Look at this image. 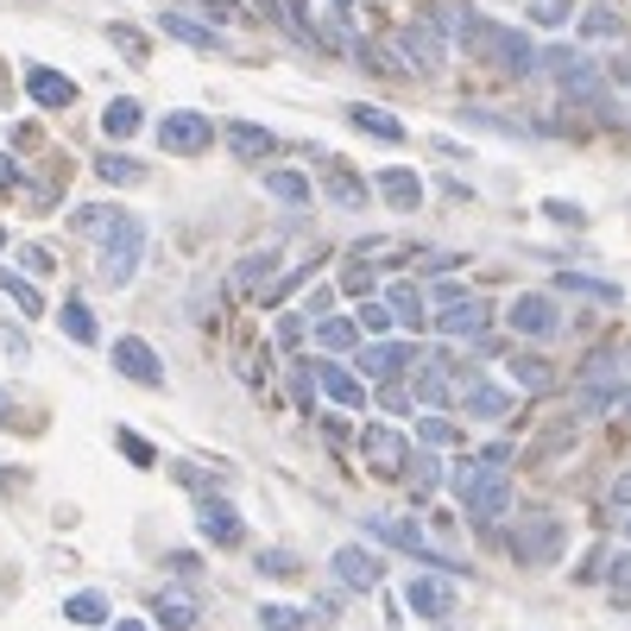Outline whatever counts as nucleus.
<instances>
[{
  "label": "nucleus",
  "mask_w": 631,
  "mask_h": 631,
  "mask_svg": "<svg viewBox=\"0 0 631 631\" xmlns=\"http://www.w3.org/2000/svg\"><path fill=\"white\" fill-rule=\"evenodd\" d=\"M612 404H619V385H612V379H581V398H575L581 417H606Z\"/></svg>",
  "instance_id": "obj_32"
},
{
  "label": "nucleus",
  "mask_w": 631,
  "mask_h": 631,
  "mask_svg": "<svg viewBox=\"0 0 631 631\" xmlns=\"http://www.w3.org/2000/svg\"><path fill=\"white\" fill-rule=\"evenodd\" d=\"M385 309H392V323L398 328H424V284H410V278H392L385 284Z\"/></svg>",
  "instance_id": "obj_21"
},
{
  "label": "nucleus",
  "mask_w": 631,
  "mask_h": 631,
  "mask_svg": "<svg viewBox=\"0 0 631 631\" xmlns=\"http://www.w3.org/2000/svg\"><path fill=\"white\" fill-rule=\"evenodd\" d=\"M619 32H626V25H619V13H606V7H587V13H581V38H587V45H606V38H619Z\"/></svg>",
  "instance_id": "obj_39"
},
{
  "label": "nucleus",
  "mask_w": 631,
  "mask_h": 631,
  "mask_svg": "<svg viewBox=\"0 0 631 631\" xmlns=\"http://www.w3.org/2000/svg\"><path fill=\"white\" fill-rule=\"evenodd\" d=\"M114 373H121V379H139V385H151V392H158V385H165V360L151 353V341H139V335H121V341H114Z\"/></svg>",
  "instance_id": "obj_10"
},
{
  "label": "nucleus",
  "mask_w": 631,
  "mask_h": 631,
  "mask_svg": "<svg viewBox=\"0 0 631 631\" xmlns=\"http://www.w3.org/2000/svg\"><path fill=\"white\" fill-rule=\"evenodd\" d=\"M114 631H151V626H139V619H121V626H114Z\"/></svg>",
  "instance_id": "obj_58"
},
{
  "label": "nucleus",
  "mask_w": 631,
  "mask_h": 631,
  "mask_svg": "<svg viewBox=\"0 0 631 631\" xmlns=\"http://www.w3.org/2000/svg\"><path fill=\"white\" fill-rule=\"evenodd\" d=\"M555 291H575V297H600V303H619L626 291L612 284V278H594V272H562L555 278Z\"/></svg>",
  "instance_id": "obj_31"
},
{
  "label": "nucleus",
  "mask_w": 631,
  "mask_h": 631,
  "mask_svg": "<svg viewBox=\"0 0 631 631\" xmlns=\"http://www.w3.org/2000/svg\"><path fill=\"white\" fill-rule=\"evenodd\" d=\"M316 385H323L341 410H360V404H367V379L348 373V367H335V360H323V367H316Z\"/></svg>",
  "instance_id": "obj_20"
},
{
  "label": "nucleus",
  "mask_w": 631,
  "mask_h": 631,
  "mask_svg": "<svg viewBox=\"0 0 631 631\" xmlns=\"http://www.w3.org/2000/svg\"><path fill=\"white\" fill-rule=\"evenodd\" d=\"M429 25H436V32H449V38H461V45H480V13L467 7V0H436Z\"/></svg>",
  "instance_id": "obj_22"
},
{
  "label": "nucleus",
  "mask_w": 631,
  "mask_h": 631,
  "mask_svg": "<svg viewBox=\"0 0 631 631\" xmlns=\"http://www.w3.org/2000/svg\"><path fill=\"white\" fill-rule=\"evenodd\" d=\"M328 568H335V581H341L348 594H373L379 587V562L360 550V543H341V550L328 555Z\"/></svg>",
  "instance_id": "obj_15"
},
{
  "label": "nucleus",
  "mask_w": 631,
  "mask_h": 631,
  "mask_svg": "<svg viewBox=\"0 0 631 631\" xmlns=\"http://www.w3.org/2000/svg\"><path fill=\"white\" fill-rule=\"evenodd\" d=\"M151 612H158V626H165V631H190V626H196V600H190L183 587L151 594Z\"/></svg>",
  "instance_id": "obj_28"
},
{
  "label": "nucleus",
  "mask_w": 631,
  "mask_h": 631,
  "mask_svg": "<svg viewBox=\"0 0 631 631\" xmlns=\"http://www.w3.org/2000/svg\"><path fill=\"white\" fill-rule=\"evenodd\" d=\"M64 335H70V341H82V348H89V341H101L95 309H89L82 297H70V303H64Z\"/></svg>",
  "instance_id": "obj_33"
},
{
  "label": "nucleus",
  "mask_w": 631,
  "mask_h": 631,
  "mask_svg": "<svg viewBox=\"0 0 631 631\" xmlns=\"http://www.w3.org/2000/svg\"><path fill=\"white\" fill-rule=\"evenodd\" d=\"M25 95L38 101V108H70L76 82L64 70H50V64H25Z\"/></svg>",
  "instance_id": "obj_17"
},
{
  "label": "nucleus",
  "mask_w": 631,
  "mask_h": 631,
  "mask_svg": "<svg viewBox=\"0 0 631 631\" xmlns=\"http://www.w3.org/2000/svg\"><path fill=\"white\" fill-rule=\"evenodd\" d=\"M392 45H398V57L417 76H442V64H449V45L436 38V25L429 20H404L398 32H392Z\"/></svg>",
  "instance_id": "obj_5"
},
{
  "label": "nucleus",
  "mask_w": 631,
  "mask_h": 631,
  "mask_svg": "<svg viewBox=\"0 0 631 631\" xmlns=\"http://www.w3.org/2000/svg\"><path fill=\"white\" fill-rule=\"evenodd\" d=\"M530 20H537V25H562V20H568V0H530Z\"/></svg>",
  "instance_id": "obj_48"
},
{
  "label": "nucleus",
  "mask_w": 631,
  "mask_h": 631,
  "mask_svg": "<svg viewBox=\"0 0 631 631\" xmlns=\"http://www.w3.org/2000/svg\"><path fill=\"white\" fill-rule=\"evenodd\" d=\"M284 392H291L297 404H309V398H316V367H303V360H297V367H291V379H284Z\"/></svg>",
  "instance_id": "obj_44"
},
{
  "label": "nucleus",
  "mask_w": 631,
  "mask_h": 631,
  "mask_svg": "<svg viewBox=\"0 0 631 631\" xmlns=\"http://www.w3.org/2000/svg\"><path fill=\"white\" fill-rule=\"evenodd\" d=\"M379 530H385V537H392L404 555H417V562H442L449 575H467V562H454V555H442L436 543H424V530L410 525V518H379Z\"/></svg>",
  "instance_id": "obj_14"
},
{
  "label": "nucleus",
  "mask_w": 631,
  "mask_h": 631,
  "mask_svg": "<svg viewBox=\"0 0 631 631\" xmlns=\"http://www.w3.org/2000/svg\"><path fill=\"white\" fill-rule=\"evenodd\" d=\"M404 594H410V612H424V619H449L454 612V587L449 581H436V575H417Z\"/></svg>",
  "instance_id": "obj_23"
},
{
  "label": "nucleus",
  "mask_w": 631,
  "mask_h": 631,
  "mask_svg": "<svg viewBox=\"0 0 631 631\" xmlns=\"http://www.w3.org/2000/svg\"><path fill=\"white\" fill-rule=\"evenodd\" d=\"M25 272H38V278H45V272H57V259H50L45 247H25Z\"/></svg>",
  "instance_id": "obj_52"
},
{
  "label": "nucleus",
  "mask_w": 631,
  "mask_h": 631,
  "mask_svg": "<svg viewBox=\"0 0 631 631\" xmlns=\"http://www.w3.org/2000/svg\"><path fill=\"white\" fill-rule=\"evenodd\" d=\"M480 50L493 57V70L505 76H537V45L518 25H480Z\"/></svg>",
  "instance_id": "obj_4"
},
{
  "label": "nucleus",
  "mask_w": 631,
  "mask_h": 631,
  "mask_svg": "<svg viewBox=\"0 0 631 631\" xmlns=\"http://www.w3.org/2000/svg\"><path fill=\"white\" fill-rule=\"evenodd\" d=\"M417 442H424L429 454H449V449H461V429L442 424V417H424V424H417Z\"/></svg>",
  "instance_id": "obj_38"
},
{
  "label": "nucleus",
  "mask_w": 631,
  "mask_h": 631,
  "mask_svg": "<svg viewBox=\"0 0 631 631\" xmlns=\"http://www.w3.org/2000/svg\"><path fill=\"white\" fill-rule=\"evenodd\" d=\"M158 146L171 151V158H196V151L215 146V121L196 114V108H171V114L158 121Z\"/></svg>",
  "instance_id": "obj_3"
},
{
  "label": "nucleus",
  "mask_w": 631,
  "mask_h": 631,
  "mask_svg": "<svg viewBox=\"0 0 631 631\" xmlns=\"http://www.w3.org/2000/svg\"><path fill=\"white\" fill-rule=\"evenodd\" d=\"M348 7H353V0H335V13H348Z\"/></svg>",
  "instance_id": "obj_60"
},
{
  "label": "nucleus",
  "mask_w": 631,
  "mask_h": 631,
  "mask_svg": "<svg viewBox=\"0 0 631 631\" xmlns=\"http://www.w3.org/2000/svg\"><path fill=\"white\" fill-rule=\"evenodd\" d=\"M158 25L171 32L177 45H190V50H227V38L215 32V25H209V20H190V13H177V7H165V13H158Z\"/></svg>",
  "instance_id": "obj_18"
},
{
  "label": "nucleus",
  "mask_w": 631,
  "mask_h": 631,
  "mask_svg": "<svg viewBox=\"0 0 631 631\" xmlns=\"http://www.w3.org/2000/svg\"><path fill=\"white\" fill-rule=\"evenodd\" d=\"M303 335H309V323H303V316H278V335H272V341L291 353V348H303Z\"/></svg>",
  "instance_id": "obj_45"
},
{
  "label": "nucleus",
  "mask_w": 631,
  "mask_h": 631,
  "mask_svg": "<svg viewBox=\"0 0 631 631\" xmlns=\"http://www.w3.org/2000/svg\"><path fill=\"white\" fill-rule=\"evenodd\" d=\"M323 436H328V442H335V449H341V442H353V429L341 424V417H328V424H323Z\"/></svg>",
  "instance_id": "obj_54"
},
{
  "label": "nucleus",
  "mask_w": 631,
  "mask_h": 631,
  "mask_svg": "<svg viewBox=\"0 0 631 631\" xmlns=\"http://www.w3.org/2000/svg\"><path fill=\"white\" fill-rule=\"evenodd\" d=\"M108 38H114V50H121V57H146V38H139L133 25H108Z\"/></svg>",
  "instance_id": "obj_46"
},
{
  "label": "nucleus",
  "mask_w": 631,
  "mask_h": 631,
  "mask_svg": "<svg viewBox=\"0 0 631 631\" xmlns=\"http://www.w3.org/2000/svg\"><path fill=\"white\" fill-rule=\"evenodd\" d=\"M612 505H631V474L612 480Z\"/></svg>",
  "instance_id": "obj_56"
},
{
  "label": "nucleus",
  "mask_w": 631,
  "mask_h": 631,
  "mask_svg": "<svg viewBox=\"0 0 631 631\" xmlns=\"http://www.w3.org/2000/svg\"><path fill=\"white\" fill-rule=\"evenodd\" d=\"M449 486H454V499H461V511L474 518L480 530H493L511 511V474L505 467H493V461H454V474H449Z\"/></svg>",
  "instance_id": "obj_2"
},
{
  "label": "nucleus",
  "mask_w": 631,
  "mask_h": 631,
  "mask_svg": "<svg viewBox=\"0 0 631 631\" xmlns=\"http://www.w3.org/2000/svg\"><path fill=\"white\" fill-rule=\"evenodd\" d=\"M316 341H323L328 353H353L360 348V323H353V316H316Z\"/></svg>",
  "instance_id": "obj_30"
},
{
  "label": "nucleus",
  "mask_w": 631,
  "mask_h": 631,
  "mask_svg": "<svg viewBox=\"0 0 631 631\" xmlns=\"http://www.w3.org/2000/svg\"><path fill=\"white\" fill-rule=\"evenodd\" d=\"M511 379H518V385H530V392H550V385H555V373L537 360V353H511Z\"/></svg>",
  "instance_id": "obj_40"
},
{
  "label": "nucleus",
  "mask_w": 631,
  "mask_h": 631,
  "mask_svg": "<svg viewBox=\"0 0 631 631\" xmlns=\"http://www.w3.org/2000/svg\"><path fill=\"white\" fill-rule=\"evenodd\" d=\"M626 543H631V518H626Z\"/></svg>",
  "instance_id": "obj_62"
},
{
  "label": "nucleus",
  "mask_w": 631,
  "mask_h": 631,
  "mask_svg": "<svg viewBox=\"0 0 631 631\" xmlns=\"http://www.w3.org/2000/svg\"><path fill=\"white\" fill-rule=\"evenodd\" d=\"M196 525L209 543H222V550H240L247 543V518H240V505L222 499V493H196Z\"/></svg>",
  "instance_id": "obj_6"
},
{
  "label": "nucleus",
  "mask_w": 631,
  "mask_h": 631,
  "mask_svg": "<svg viewBox=\"0 0 631 631\" xmlns=\"http://www.w3.org/2000/svg\"><path fill=\"white\" fill-rule=\"evenodd\" d=\"M348 126L373 133V139H385V146H404V121L398 114H385V108H373V101H348Z\"/></svg>",
  "instance_id": "obj_24"
},
{
  "label": "nucleus",
  "mask_w": 631,
  "mask_h": 631,
  "mask_svg": "<svg viewBox=\"0 0 631 631\" xmlns=\"http://www.w3.org/2000/svg\"><path fill=\"white\" fill-rule=\"evenodd\" d=\"M0 291L20 303V316H45V297L32 291V278H20V272H7V266H0Z\"/></svg>",
  "instance_id": "obj_36"
},
{
  "label": "nucleus",
  "mask_w": 631,
  "mask_h": 631,
  "mask_svg": "<svg viewBox=\"0 0 631 631\" xmlns=\"http://www.w3.org/2000/svg\"><path fill=\"white\" fill-rule=\"evenodd\" d=\"M518 562H525V568L562 562V525H555V518H530V525L518 530Z\"/></svg>",
  "instance_id": "obj_11"
},
{
  "label": "nucleus",
  "mask_w": 631,
  "mask_h": 631,
  "mask_svg": "<svg viewBox=\"0 0 631 631\" xmlns=\"http://www.w3.org/2000/svg\"><path fill=\"white\" fill-rule=\"evenodd\" d=\"M353 360H360V379H404L410 373V341H360Z\"/></svg>",
  "instance_id": "obj_12"
},
{
  "label": "nucleus",
  "mask_w": 631,
  "mask_h": 631,
  "mask_svg": "<svg viewBox=\"0 0 631 631\" xmlns=\"http://www.w3.org/2000/svg\"><path fill=\"white\" fill-rule=\"evenodd\" d=\"M64 619H70V626H108V600H101V594H70V600H64Z\"/></svg>",
  "instance_id": "obj_37"
},
{
  "label": "nucleus",
  "mask_w": 631,
  "mask_h": 631,
  "mask_svg": "<svg viewBox=\"0 0 631 631\" xmlns=\"http://www.w3.org/2000/svg\"><path fill=\"white\" fill-rule=\"evenodd\" d=\"M606 581H612V594H626V600H631V555L606 562Z\"/></svg>",
  "instance_id": "obj_49"
},
{
  "label": "nucleus",
  "mask_w": 631,
  "mask_h": 631,
  "mask_svg": "<svg viewBox=\"0 0 631 631\" xmlns=\"http://www.w3.org/2000/svg\"><path fill=\"white\" fill-rule=\"evenodd\" d=\"M0 247H7V227H0Z\"/></svg>",
  "instance_id": "obj_63"
},
{
  "label": "nucleus",
  "mask_w": 631,
  "mask_h": 631,
  "mask_svg": "<svg viewBox=\"0 0 631 631\" xmlns=\"http://www.w3.org/2000/svg\"><path fill=\"white\" fill-rule=\"evenodd\" d=\"M480 461H493V467H505V461H511V442H486V449H480Z\"/></svg>",
  "instance_id": "obj_55"
},
{
  "label": "nucleus",
  "mask_w": 631,
  "mask_h": 631,
  "mask_svg": "<svg viewBox=\"0 0 631 631\" xmlns=\"http://www.w3.org/2000/svg\"><path fill=\"white\" fill-rule=\"evenodd\" d=\"M70 227L76 234H89L101 252V284H133L139 266H146V222L139 215H126L114 202H76L70 209Z\"/></svg>",
  "instance_id": "obj_1"
},
{
  "label": "nucleus",
  "mask_w": 631,
  "mask_h": 631,
  "mask_svg": "<svg viewBox=\"0 0 631 631\" xmlns=\"http://www.w3.org/2000/svg\"><path fill=\"white\" fill-rule=\"evenodd\" d=\"M227 151H234V158H247V165H266V158H272L278 151V133L272 126H259V121H227Z\"/></svg>",
  "instance_id": "obj_16"
},
{
  "label": "nucleus",
  "mask_w": 631,
  "mask_h": 631,
  "mask_svg": "<svg viewBox=\"0 0 631 631\" xmlns=\"http://www.w3.org/2000/svg\"><path fill=\"white\" fill-rule=\"evenodd\" d=\"M626 360H631V341H626Z\"/></svg>",
  "instance_id": "obj_64"
},
{
  "label": "nucleus",
  "mask_w": 631,
  "mask_h": 631,
  "mask_svg": "<svg viewBox=\"0 0 631 631\" xmlns=\"http://www.w3.org/2000/svg\"><path fill=\"white\" fill-rule=\"evenodd\" d=\"M139 121H146L139 95H114L108 108H101V133H108V139H133V133H139Z\"/></svg>",
  "instance_id": "obj_26"
},
{
  "label": "nucleus",
  "mask_w": 631,
  "mask_h": 631,
  "mask_svg": "<svg viewBox=\"0 0 631 631\" xmlns=\"http://www.w3.org/2000/svg\"><path fill=\"white\" fill-rule=\"evenodd\" d=\"M114 442H121V454H126V461H139V467H151V461H158V449H151V442H146V436H139V429H114Z\"/></svg>",
  "instance_id": "obj_41"
},
{
  "label": "nucleus",
  "mask_w": 631,
  "mask_h": 631,
  "mask_svg": "<svg viewBox=\"0 0 631 631\" xmlns=\"http://www.w3.org/2000/svg\"><path fill=\"white\" fill-rule=\"evenodd\" d=\"M543 215H550V222H562V227H581V222H587L575 202H543Z\"/></svg>",
  "instance_id": "obj_51"
},
{
  "label": "nucleus",
  "mask_w": 631,
  "mask_h": 631,
  "mask_svg": "<svg viewBox=\"0 0 631 631\" xmlns=\"http://www.w3.org/2000/svg\"><path fill=\"white\" fill-rule=\"evenodd\" d=\"M0 417H7V392H0Z\"/></svg>",
  "instance_id": "obj_61"
},
{
  "label": "nucleus",
  "mask_w": 631,
  "mask_h": 631,
  "mask_svg": "<svg viewBox=\"0 0 631 631\" xmlns=\"http://www.w3.org/2000/svg\"><path fill=\"white\" fill-rule=\"evenodd\" d=\"M278 259H284L278 247H259V252H247V259H234V272H227V297H252V291H266V284L278 278Z\"/></svg>",
  "instance_id": "obj_13"
},
{
  "label": "nucleus",
  "mask_w": 631,
  "mask_h": 631,
  "mask_svg": "<svg viewBox=\"0 0 631 631\" xmlns=\"http://www.w3.org/2000/svg\"><path fill=\"white\" fill-rule=\"evenodd\" d=\"M259 626L266 631H303V612L297 606H259Z\"/></svg>",
  "instance_id": "obj_42"
},
{
  "label": "nucleus",
  "mask_w": 631,
  "mask_h": 631,
  "mask_svg": "<svg viewBox=\"0 0 631 631\" xmlns=\"http://www.w3.org/2000/svg\"><path fill=\"white\" fill-rule=\"evenodd\" d=\"M0 190H20V158L13 151H0Z\"/></svg>",
  "instance_id": "obj_53"
},
{
  "label": "nucleus",
  "mask_w": 631,
  "mask_h": 631,
  "mask_svg": "<svg viewBox=\"0 0 631 631\" xmlns=\"http://www.w3.org/2000/svg\"><path fill=\"white\" fill-rule=\"evenodd\" d=\"M379 196L392 202L398 215H417V209H424V177L417 171H379Z\"/></svg>",
  "instance_id": "obj_25"
},
{
  "label": "nucleus",
  "mask_w": 631,
  "mask_h": 631,
  "mask_svg": "<svg viewBox=\"0 0 631 631\" xmlns=\"http://www.w3.org/2000/svg\"><path fill=\"white\" fill-rule=\"evenodd\" d=\"M341 284H348L353 297H367V291H373V266H367V259H360V252H353L348 266H341Z\"/></svg>",
  "instance_id": "obj_43"
},
{
  "label": "nucleus",
  "mask_w": 631,
  "mask_h": 631,
  "mask_svg": "<svg viewBox=\"0 0 631 631\" xmlns=\"http://www.w3.org/2000/svg\"><path fill=\"white\" fill-rule=\"evenodd\" d=\"M259 568H266V575H291V568H297V555H284V550H259Z\"/></svg>",
  "instance_id": "obj_50"
},
{
  "label": "nucleus",
  "mask_w": 631,
  "mask_h": 631,
  "mask_svg": "<svg viewBox=\"0 0 631 631\" xmlns=\"http://www.w3.org/2000/svg\"><path fill=\"white\" fill-rule=\"evenodd\" d=\"M505 316H511V328H518L525 341H550V335H562V309L550 303V291H525Z\"/></svg>",
  "instance_id": "obj_8"
},
{
  "label": "nucleus",
  "mask_w": 631,
  "mask_h": 631,
  "mask_svg": "<svg viewBox=\"0 0 631 631\" xmlns=\"http://www.w3.org/2000/svg\"><path fill=\"white\" fill-rule=\"evenodd\" d=\"M619 404H626V410H631V385H619Z\"/></svg>",
  "instance_id": "obj_59"
},
{
  "label": "nucleus",
  "mask_w": 631,
  "mask_h": 631,
  "mask_svg": "<svg viewBox=\"0 0 631 631\" xmlns=\"http://www.w3.org/2000/svg\"><path fill=\"white\" fill-rule=\"evenodd\" d=\"M266 190H272V202L303 209V202H309V177H303V171H266Z\"/></svg>",
  "instance_id": "obj_35"
},
{
  "label": "nucleus",
  "mask_w": 631,
  "mask_h": 631,
  "mask_svg": "<svg viewBox=\"0 0 631 631\" xmlns=\"http://www.w3.org/2000/svg\"><path fill=\"white\" fill-rule=\"evenodd\" d=\"M328 202H335V209H367V183H360V171H353V165H341V158H335V165H328Z\"/></svg>",
  "instance_id": "obj_29"
},
{
  "label": "nucleus",
  "mask_w": 631,
  "mask_h": 631,
  "mask_svg": "<svg viewBox=\"0 0 631 631\" xmlns=\"http://www.w3.org/2000/svg\"><path fill=\"white\" fill-rule=\"evenodd\" d=\"M436 328H442V341H467V335H486L493 328V303H480L474 291L454 303H436Z\"/></svg>",
  "instance_id": "obj_7"
},
{
  "label": "nucleus",
  "mask_w": 631,
  "mask_h": 631,
  "mask_svg": "<svg viewBox=\"0 0 631 631\" xmlns=\"http://www.w3.org/2000/svg\"><path fill=\"white\" fill-rule=\"evenodd\" d=\"M353 323L367 328V335H385V328H392V309H385V303H360V316H353Z\"/></svg>",
  "instance_id": "obj_47"
},
{
  "label": "nucleus",
  "mask_w": 631,
  "mask_h": 631,
  "mask_svg": "<svg viewBox=\"0 0 631 631\" xmlns=\"http://www.w3.org/2000/svg\"><path fill=\"white\" fill-rule=\"evenodd\" d=\"M252 7H259V13H266V20H278V0H252Z\"/></svg>",
  "instance_id": "obj_57"
},
{
  "label": "nucleus",
  "mask_w": 631,
  "mask_h": 631,
  "mask_svg": "<svg viewBox=\"0 0 631 631\" xmlns=\"http://www.w3.org/2000/svg\"><path fill=\"white\" fill-rule=\"evenodd\" d=\"M404 392H410V404H442L449 398V360H424Z\"/></svg>",
  "instance_id": "obj_27"
},
{
  "label": "nucleus",
  "mask_w": 631,
  "mask_h": 631,
  "mask_svg": "<svg viewBox=\"0 0 631 631\" xmlns=\"http://www.w3.org/2000/svg\"><path fill=\"white\" fill-rule=\"evenodd\" d=\"M360 449H367V461H373V474L379 480H398L404 474V461H410V442H404L392 424H373L367 436H353Z\"/></svg>",
  "instance_id": "obj_9"
},
{
  "label": "nucleus",
  "mask_w": 631,
  "mask_h": 631,
  "mask_svg": "<svg viewBox=\"0 0 631 631\" xmlns=\"http://www.w3.org/2000/svg\"><path fill=\"white\" fill-rule=\"evenodd\" d=\"M95 177L101 183H146V165H139V158H121V151H101Z\"/></svg>",
  "instance_id": "obj_34"
},
{
  "label": "nucleus",
  "mask_w": 631,
  "mask_h": 631,
  "mask_svg": "<svg viewBox=\"0 0 631 631\" xmlns=\"http://www.w3.org/2000/svg\"><path fill=\"white\" fill-rule=\"evenodd\" d=\"M461 410H467V417H480V424H499L505 410H511V392H505L499 379H474V385L461 392Z\"/></svg>",
  "instance_id": "obj_19"
}]
</instances>
